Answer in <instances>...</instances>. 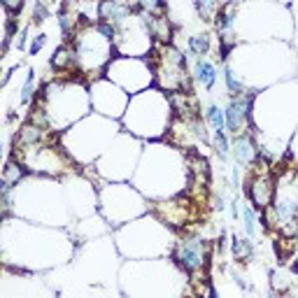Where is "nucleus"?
Listing matches in <instances>:
<instances>
[{"label":"nucleus","mask_w":298,"mask_h":298,"mask_svg":"<svg viewBox=\"0 0 298 298\" xmlns=\"http://www.w3.org/2000/svg\"><path fill=\"white\" fill-rule=\"evenodd\" d=\"M44 42H47V35H38V38H33V44H30V54H38V52L44 47Z\"/></svg>","instance_id":"nucleus-12"},{"label":"nucleus","mask_w":298,"mask_h":298,"mask_svg":"<svg viewBox=\"0 0 298 298\" xmlns=\"http://www.w3.org/2000/svg\"><path fill=\"white\" fill-rule=\"evenodd\" d=\"M208 49H210V40H208V35H194V38H189V52H191V54L205 56V54H208Z\"/></svg>","instance_id":"nucleus-8"},{"label":"nucleus","mask_w":298,"mask_h":298,"mask_svg":"<svg viewBox=\"0 0 298 298\" xmlns=\"http://www.w3.org/2000/svg\"><path fill=\"white\" fill-rule=\"evenodd\" d=\"M268 298H275V296H268Z\"/></svg>","instance_id":"nucleus-15"},{"label":"nucleus","mask_w":298,"mask_h":298,"mask_svg":"<svg viewBox=\"0 0 298 298\" xmlns=\"http://www.w3.org/2000/svg\"><path fill=\"white\" fill-rule=\"evenodd\" d=\"M252 110V96H238L228 102V108L224 110L226 112V128L233 133V136H240V130L244 128L247 124V116H250Z\"/></svg>","instance_id":"nucleus-2"},{"label":"nucleus","mask_w":298,"mask_h":298,"mask_svg":"<svg viewBox=\"0 0 298 298\" xmlns=\"http://www.w3.org/2000/svg\"><path fill=\"white\" fill-rule=\"evenodd\" d=\"M250 198L256 210H266L268 205H272V198H275V186H272L270 177L268 175H258L254 177V182L250 184Z\"/></svg>","instance_id":"nucleus-3"},{"label":"nucleus","mask_w":298,"mask_h":298,"mask_svg":"<svg viewBox=\"0 0 298 298\" xmlns=\"http://www.w3.org/2000/svg\"><path fill=\"white\" fill-rule=\"evenodd\" d=\"M205 116H208V122L214 126V130H217V133H224V128H226V112H224L219 105L210 102V105H208V110H205Z\"/></svg>","instance_id":"nucleus-6"},{"label":"nucleus","mask_w":298,"mask_h":298,"mask_svg":"<svg viewBox=\"0 0 298 298\" xmlns=\"http://www.w3.org/2000/svg\"><path fill=\"white\" fill-rule=\"evenodd\" d=\"M33 84H35V77H33V70H28V77H26V84L21 88V96H19V102L21 105H26L30 100V96H33Z\"/></svg>","instance_id":"nucleus-11"},{"label":"nucleus","mask_w":298,"mask_h":298,"mask_svg":"<svg viewBox=\"0 0 298 298\" xmlns=\"http://www.w3.org/2000/svg\"><path fill=\"white\" fill-rule=\"evenodd\" d=\"M214 149H217V156L219 158H226L230 152V142L226 133H214Z\"/></svg>","instance_id":"nucleus-10"},{"label":"nucleus","mask_w":298,"mask_h":298,"mask_svg":"<svg viewBox=\"0 0 298 298\" xmlns=\"http://www.w3.org/2000/svg\"><path fill=\"white\" fill-rule=\"evenodd\" d=\"M44 16H47V7H44V5H35L33 19H35V21H44Z\"/></svg>","instance_id":"nucleus-13"},{"label":"nucleus","mask_w":298,"mask_h":298,"mask_svg":"<svg viewBox=\"0 0 298 298\" xmlns=\"http://www.w3.org/2000/svg\"><path fill=\"white\" fill-rule=\"evenodd\" d=\"M242 224H244L247 236H254V233H256V212L252 210L250 205H244L242 208Z\"/></svg>","instance_id":"nucleus-9"},{"label":"nucleus","mask_w":298,"mask_h":298,"mask_svg":"<svg viewBox=\"0 0 298 298\" xmlns=\"http://www.w3.org/2000/svg\"><path fill=\"white\" fill-rule=\"evenodd\" d=\"M233 154H236L238 163L250 166V163L258 156V149L254 147V142H252V136H247V133L236 136V142H233Z\"/></svg>","instance_id":"nucleus-4"},{"label":"nucleus","mask_w":298,"mask_h":298,"mask_svg":"<svg viewBox=\"0 0 298 298\" xmlns=\"http://www.w3.org/2000/svg\"><path fill=\"white\" fill-rule=\"evenodd\" d=\"M292 270H294V272H298V256L294 258V264H292Z\"/></svg>","instance_id":"nucleus-14"},{"label":"nucleus","mask_w":298,"mask_h":298,"mask_svg":"<svg viewBox=\"0 0 298 298\" xmlns=\"http://www.w3.org/2000/svg\"><path fill=\"white\" fill-rule=\"evenodd\" d=\"M233 254H236L238 261H252V258H254V244H252L250 240L233 238Z\"/></svg>","instance_id":"nucleus-7"},{"label":"nucleus","mask_w":298,"mask_h":298,"mask_svg":"<svg viewBox=\"0 0 298 298\" xmlns=\"http://www.w3.org/2000/svg\"><path fill=\"white\" fill-rule=\"evenodd\" d=\"M194 72H196V80L200 82V84H205V88L214 86V82H217V70H214V66H212L210 61L198 58L196 66H194Z\"/></svg>","instance_id":"nucleus-5"},{"label":"nucleus","mask_w":298,"mask_h":298,"mask_svg":"<svg viewBox=\"0 0 298 298\" xmlns=\"http://www.w3.org/2000/svg\"><path fill=\"white\" fill-rule=\"evenodd\" d=\"M175 258L186 270H198L205 264V242L200 238H184L177 242Z\"/></svg>","instance_id":"nucleus-1"}]
</instances>
